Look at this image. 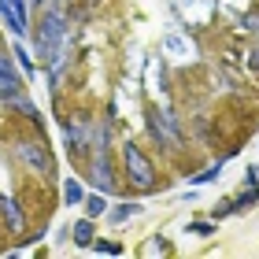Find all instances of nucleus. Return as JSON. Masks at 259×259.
Segmentation results:
<instances>
[{"mask_svg": "<svg viewBox=\"0 0 259 259\" xmlns=\"http://www.w3.org/2000/svg\"><path fill=\"white\" fill-rule=\"evenodd\" d=\"M0 74H8V78H15V67H11V60L4 52H0Z\"/></svg>", "mask_w": 259, "mask_h": 259, "instance_id": "11", "label": "nucleus"}, {"mask_svg": "<svg viewBox=\"0 0 259 259\" xmlns=\"http://www.w3.org/2000/svg\"><path fill=\"white\" fill-rule=\"evenodd\" d=\"M93 248H97V252H104V255H119V252H122L119 244H111V241H97Z\"/></svg>", "mask_w": 259, "mask_h": 259, "instance_id": "10", "label": "nucleus"}, {"mask_svg": "<svg viewBox=\"0 0 259 259\" xmlns=\"http://www.w3.org/2000/svg\"><path fill=\"white\" fill-rule=\"evenodd\" d=\"M252 67H255V70H259V49H255V52H252Z\"/></svg>", "mask_w": 259, "mask_h": 259, "instance_id": "15", "label": "nucleus"}, {"mask_svg": "<svg viewBox=\"0 0 259 259\" xmlns=\"http://www.w3.org/2000/svg\"><path fill=\"white\" fill-rule=\"evenodd\" d=\"M81 204H85V215L89 219H97V215H104V211H108V193H93V196H85V200H81Z\"/></svg>", "mask_w": 259, "mask_h": 259, "instance_id": "6", "label": "nucleus"}, {"mask_svg": "<svg viewBox=\"0 0 259 259\" xmlns=\"http://www.w3.org/2000/svg\"><path fill=\"white\" fill-rule=\"evenodd\" d=\"M0 211H4V219L11 222V230H22L26 226V219H22V211H19V204L11 196H0Z\"/></svg>", "mask_w": 259, "mask_h": 259, "instance_id": "5", "label": "nucleus"}, {"mask_svg": "<svg viewBox=\"0 0 259 259\" xmlns=\"http://www.w3.org/2000/svg\"><path fill=\"white\" fill-rule=\"evenodd\" d=\"M70 233H74V244H81V248H89V244H93V222L89 219L74 222V230H70Z\"/></svg>", "mask_w": 259, "mask_h": 259, "instance_id": "7", "label": "nucleus"}, {"mask_svg": "<svg viewBox=\"0 0 259 259\" xmlns=\"http://www.w3.org/2000/svg\"><path fill=\"white\" fill-rule=\"evenodd\" d=\"M0 11H4L11 33L22 37V33H26V4H22V0H0Z\"/></svg>", "mask_w": 259, "mask_h": 259, "instance_id": "3", "label": "nucleus"}, {"mask_svg": "<svg viewBox=\"0 0 259 259\" xmlns=\"http://www.w3.org/2000/svg\"><path fill=\"white\" fill-rule=\"evenodd\" d=\"M189 230H193V233H200V237H207V233H211V226H207V222H193Z\"/></svg>", "mask_w": 259, "mask_h": 259, "instance_id": "12", "label": "nucleus"}, {"mask_svg": "<svg viewBox=\"0 0 259 259\" xmlns=\"http://www.w3.org/2000/svg\"><path fill=\"white\" fill-rule=\"evenodd\" d=\"M122 167H126V174H130V182L137 185V189H156V170H152V159L141 152L134 141H126L122 145Z\"/></svg>", "mask_w": 259, "mask_h": 259, "instance_id": "1", "label": "nucleus"}, {"mask_svg": "<svg viewBox=\"0 0 259 259\" xmlns=\"http://www.w3.org/2000/svg\"><path fill=\"white\" fill-rule=\"evenodd\" d=\"M15 89H19V78L0 74V97H15Z\"/></svg>", "mask_w": 259, "mask_h": 259, "instance_id": "9", "label": "nucleus"}, {"mask_svg": "<svg viewBox=\"0 0 259 259\" xmlns=\"http://www.w3.org/2000/svg\"><path fill=\"white\" fill-rule=\"evenodd\" d=\"M248 26H252V30L259 33V15H252V19H248Z\"/></svg>", "mask_w": 259, "mask_h": 259, "instance_id": "14", "label": "nucleus"}, {"mask_svg": "<svg viewBox=\"0 0 259 259\" xmlns=\"http://www.w3.org/2000/svg\"><path fill=\"white\" fill-rule=\"evenodd\" d=\"M60 45H63V15L60 11H49L37 30V37H33V49H37L41 60H56L60 56Z\"/></svg>", "mask_w": 259, "mask_h": 259, "instance_id": "2", "label": "nucleus"}, {"mask_svg": "<svg viewBox=\"0 0 259 259\" xmlns=\"http://www.w3.org/2000/svg\"><path fill=\"white\" fill-rule=\"evenodd\" d=\"M93 182H97L100 193H111V189H115V174H111L108 156H97V159H93Z\"/></svg>", "mask_w": 259, "mask_h": 259, "instance_id": "4", "label": "nucleus"}, {"mask_svg": "<svg viewBox=\"0 0 259 259\" xmlns=\"http://www.w3.org/2000/svg\"><path fill=\"white\" fill-rule=\"evenodd\" d=\"M33 4H45V0H33Z\"/></svg>", "mask_w": 259, "mask_h": 259, "instance_id": "16", "label": "nucleus"}, {"mask_svg": "<svg viewBox=\"0 0 259 259\" xmlns=\"http://www.w3.org/2000/svg\"><path fill=\"white\" fill-rule=\"evenodd\" d=\"M19 63H22V67H26V70H33V60H30V56H26V52H22V49H19Z\"/></svg>", "mask_w": 259, "mask_h": 259, "instance_id": "13", "label": "nucleus"}, {"mask_svg": "<svg viewBox=\"0 0 259 259\" xmlns=\"http://www.w3.org/2000/svg\"><path fill=\"white\" fill-rule=\"evenodd\" d=\"M63 200H67V204H81V200H85V193H81V185L74 178L63 182Z\"/></svg>", "mask_w": 259, "mask_h": 259, "instance_id": "8", "label": "nucleus"}]
</instances>
